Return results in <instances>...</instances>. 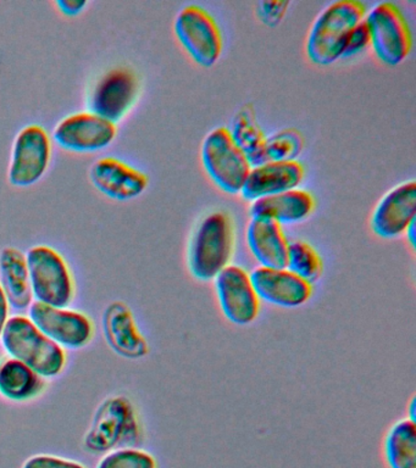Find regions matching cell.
Wrapping results in <instances>:
<instances>
[{
    "mask_svg": "<svg viewBox=\"0 0 416 468\" xmlns=\"http://www.w3.org/2000/svg\"><path fill=\"white\" fill-rule=\"evenodd\" d=\"M0 343L8 356L24 362L43 378L59 376L67 366V350L48 338L25 314L9 318Z\"/></svg>",
    "mask_w": 416,
    "mask_h": 468,
    "instance_id": "cell-1",
    "label": "cell"
},
{
    "mask_svg": "<svg viewBox=\"0 0 416 468\" xmlns=\"http://www.w3.org/2000/svg\"><path fill=\"white\" fill-rule=\"evenodd\" d=\"M367 16V6L357 0H341L325 7L310 29L306 55L314 64H334L343 57L352 29Z\"/></svg>",
    "mask_w": 416,
    "mask_h": 468,
    "instance_id": "cell-2",
    "label": "cell"
},
{
    "mask_svg": "<svg viewBox=\"0 0 416 468\" xmlns=\"http://www.w3.org/2000/svg\"><path fill=\"white\" fill-rule=\"evenodd\" d=\"M233 252V226L225 212L208 215L200 222L189 244L188 269L200 282L217 278L231 261Z\"/></svg>",
    "mask_w": 416,
    "mask_h": 468,
    "instance_id": "cell-3",
    "label": "cell"
},
{
    "mask_svg": "<svg viewBox=\"0 0 416 468\" xmlns=\"http://www.w3.org/2000/svg\"><path fill=\"white\" fill-rule=\"evenodd\" d=\"M35 302L69 307L75 296V281L64 256L49 245L38 244L27 252Z\"/></svg>",
    "mask_w": 416,
    "mask_h": 468,
    "instance_id": "cell-4",
    "label": "cell"
},
{
    "mask_svg": "<svg viewBox=\"0 0 416 468\" xmlns=\"http://www.w3.org/2000/svg\"><path fill=\"white\" fill-rule=\"evenodd\" d=\"M140 438V420L133 405L129 399L112 397L101 402L97 410L85 444L89 450L100 452L116 446L133 448Z\"/></svg>",
    "mask_w": 416,
    "mask_h": 468,
    "instance_id": "cell-5",
    "label": "cell"
},
{
    "mask_svg": "<svg viewBox=\"0 0 416 468\" xmlns=\"http://www.w3.org/2000/svg\"><path fill=\"white\" fill-rule=\"evenodd\" d=\"M202 161L208 176L225 193L240 194L250 175L251 165L237 145L231 131L219 127L204 139Z\"/></svg>",
    "mask_w": 416,
    "mask_h": 468,
    "instance_id": "cell-6",
    "label": "cell"
},
{
    "mask_svg": "<svg viewBox=\"0 0 416 468\" xmlns=\"http://www.w3.org/2000/svg\"><path fill=\"white\" fill-rule=\"evenodd\" d=\"M370 44L376 57L387 65L396 66L411 54L412 36L407 17L400 6L383 2L372 7L365 16Z\"/></svg>",
    "mask_w": 416,
    "mask_h": 468,
    "instance_id": "cell-7",
    "label": "cell"
},
{
    "mask_svg": "<svg viewBox=\"0 0 416 468\" xmlns=\"http://www.w3.org/2000/svg\"><path fill=\"white\" fill-rule=\"evenodd\" d=\"M52 159V139L41 124H27L14 139L8 171L10 185L27 188L45 176Z\"/></svg>",
    "mask_w": 416,
    "mask_h": 468,
    "instance_id": "cell-8",
    "label": "cell"
},
{
    "mask_svg": "<svg viewBox=\"0 0 416 468\" xmlns=\"http://www.w3.org/2000/svg\"><path fill=\"white\" fill-rule=\"evenodd\" d=\"M175 35L192 60L203 68H210L220 58V28L214 17L203 7H184L175 20Z\"/></svg>",
    "mask_w": 416,
    "mask_h": 468,
    "instance_id": "cell-9",
    "label": "cell"
},
{
    "mask_svg": "<svg viewBox=\"0 0 416 468\" xmlns=\"http://www.w3.org/2000/svg\"><path fill=\"white\" fill-rule=\"evenodd\" d=\"M27 316L48 338L63 349H81L92 342V318L81 311L34 302Z\"/></svg>",
    "mask_w": 416,
    "mask_h": 468,
    "instance_id": "cell-10",
    "label": "cell"
},
{
    "mask_svg": "<svg viewBox=\"0 0 416 468\" xmlns=\"http://www.w3.org/2000/svg\"><path fill=\"white\" fill-rule=\"evenodd\" d=\"M116 124L92 112L71 113L58 122L53 139L71 153L101 152L114 142Z\"/></svg>",
    "mask_w": 416,
    "mask_h": 468,
    "instance_id": "cell-11",
    "label": "cell"
},
{
    "mask_svg": "<svg viewBox=\"0 0 416 468\" xmlns=\"http://www.w3.org/2000/svg\"><path fill=\"white\" fill-rule=\"evenodd\" d=\"M214 285L226 320L236 325H248L257 320L261 300L243 267L229 265L215 278Z\"/></svg>",
    "mask_w": 416,
    "mask_h": 468,
    "instance_id": "cell-12",
    "label": "cell"
},
{
    "mask_svg": "<svg viewBox=\"0 0 416 468\" xmlns=\"http://www.w3.org/2000/svg\"><path fill=\"white\" fill-rule=\"evenodd\" d=\"M140 84L129 69H114L105 73L89 98L90 112L112 122H119L129 113L138 97Z\"/></svg>",
    "mask_w": 416,
    "mask_h": 468,
    "instance_id": "cell-13",
    "label": "cell"
},
{
    "mask_svg": "<svg viewBox=\"0 0 416 468\" xmlns=\"http://www.w3.org/2000/svg\"><path fill=\"white\" fill-rule=\"evenodd\" d=\"M90 181L105 197L119 201L136 199L148 186L144 172L115 156L94 161L90 170Z\"/></svg>",
    "mask_w": 416,
    "mask_h": 468,
    "instance_id": "cell-14",
    "label": "cell"
},
{
    "mask_svg": "<svg viewBox=\"0 0 416 468\" xmlns=\"http://www.w3.org/2000/svg\"><path fill=\"white\" fill-rule=\"evenodd\" d=\"M251 284L259 300L270 305L294 309L312 298V284L284 269L259 266L250 273Z\"/></svg>",
    "mask_w": 416,
    "mask_h": 468,
    "instance_id": "cell-15",
    "label": "cell"
},
{
    "mask_svg": "<svg viewBox=\"0 0 416 468\" xmlns=\"http://www.w3.org/2000/svg\"><path fill=\"white\" fill-rule=\"evenodd\" d=\"M416 219V182L394 186L379 200L371 216V229L383 239H394L405 233Z\"/></svg>",
    "mask_w": 416,
    "mask_h": 468,
    "instance_id": "cell-16",
    "label": "cell"
},
{
    "mask_svg": "<svg viewBox=\"0 0 416 468\" xmlns=\"http://www.w3.org/2000/svg\"><path fill=\"white\" fill-rule=\"evenodd\" d=\"M304 167L297 160L266 161L251 168L240 196L254 201L298 188L304 179Z\"/></svg>",
    "mask_w": 416,
    "mask_h": 468,
    "instance_id": "cell-17",
    "label": "cell"
},
{
    "mask_svg": "<svg viewBox=\"0 0 416 468\" xmlns=\"http://www.w3.org/2000/svg\"><path fill=\"white\" fill-rule=\"evenodd\" d=\"M104 335L116 354L127 358H141L148 354V344L141 335L133 313L122 302L112 303L103 316Z\"/></svg>",
    "mask_w": 416,
    "mask_h": 468,
    "instance_id": "cell-18",
    "label": "cell"
},
{
    "mask_svg": "<svg viewBox=\"0 0 416 468\" xmlns=\"http://www.w3.org/2000/svg\"><path fill=\"white\" fill-rule=\"evenodd\" d=\"M248 248L259 265L270 269L286 267L288 240L283 227L268 218H251L248 223Z\"/></svg>",
    "mask_w": 416,
    "mask_h": 468,
    "instance_id": "cell-19",
    "label": "cell"
},
{
    "mask_svg": "<svg viewBox=\"0 0 416 468\" xmlns=\"http://www.w3.org/2000/svg\"><path fill=\"white\" fill-rule=\"evenodd\" d=\"M315 200L306 190L295 188L254 200L250 208L251 218L272 219L279 225H290L309 218Z\"/></svg>",
    "mask_w": 416,
    "mask_h": 468,
    "instance_id": "cell-20",
    "label": "cell"
},
{
    "mask_svg": "<svg viewBox=\"0 0 416 468\" xmlns=\"http://www.w3.org/2000/svg\"><path fill=\"white\" fill-rule=\"evenodd\" d=\"M0 285L14 310L27 311L35 302L27 254L20 249L6 247L0 251Z\"/></svg>",
    "mask_w": 416,
    "mask_h": 468,
    "instance_id": "cell-21",
    "label": "cell"
},
{
    "mask_svg": "<svg viewBox=\"0 0 416 468\" xmlns=\"http://www.w3.org/2000/svg\"><path fill=\"white\" fill-rule=\"evenodd\" d=\"M46 378L24 362L0 357V395L13 402H27L45 393Z\"/></svg>",
    "mask_w": 416,
    "mask_h": 468,
    "instance_id": "cell-22",
    "label": "cell"
},
{
    "mask_svg": "<svg viewBox=\"0 0 416 468\" xmlns=\"http://www.w3.org/2000/svg\"><path fill=\"white\" fill-rule=\"evenodd\" d=\"M385 457L389 468H416L414 420H398L389 428L385 439Z\"/></svg>",
    "mask_w": 416,
    "mask_h": 468,
    "instance_id": "cell-23",
    "label": "cell"
},
{
    "mask_svg": "<svg viewBox=\"0 0 416 468\" xmlns=\"http://www.w3.org/2000/svg\"><path fill=\"white\" fill-rule=\"evenodd\" d=\"M286 269L313 285L320 280L324 263L315 248L304 240H294L288 244Z\"/></svg>",
    "mask_w": 416,
    "mask_h": 468,
    "instance_id": "cell-24",
    "label": "cell"
},
{
    "mask_svg": "<svg viewBox=\"0 0 416 468\" xmlns=\"http://www.w3.org/2000/svg\"><path fill=\"white\" fill-rule=\"evenodd\" d=\"M97 468H156L155 457L136 448L112 450L103 456Z\"/></svg>",
    "mask_w": 416,
    "mask_h": 468,
    "instance_id": "cell-25",
    "label": "cell"
},
{
    "mask_svg": "<svg viewBox=\"0 0 416 468\" xmlns=\"http://www.w3.org/2000/svg\"><path fill=\"white\" fill-rule=\"evenodd\" d=\"M368 46H370V33H368V25L364 18L350 32L342 58L353 57V55L360 53Z\"/></svg>",
    "mask_w": 416,
    "mask_h": 468,
    "instance_id": "cell-26",
    "label": "cell"
},
{
    "mask_svg": "<svg viewBox=\"0 0 416 468\" xmlns=\"http://www.w3.org/2000/svg\"><path fill=\"white\" fill-rule=\"evenodd\" d=\"M23 468H86L75 461L50 455H37L28 459Z\"/></svg>",
    "mask_w": 416,
    "mask_h": 468,
    "instance_id": "cell-27",
    "label": "cell"
},
{
    "mask_svg": "<svg viewBox=\"0 0 416 468\" xmlns=\"http://www.w3.org/2000/svg\"><path fill=\"white\" fill-rule=\"evenodd\" d=\"M56 6L65 16H78L87 6L85 0H57Z\"/></svg>",
    "mask_w": 416,
    "mask_h": 468,
    "instance_id": "cell-28",
    "label": "cell"
},
{
    "mask_svg": "<svg viewBox=\"0 0 416 468\" xmlns=\"http://www.w3.org/2000/svg\"><path fill=\"white\" fill-rule=\"evenodd\" d=\"M10 309L12 307L9 305L8 298H6L5 292L3 291L2 285H0V336H2L5 325L8 324Z\"/></svg>",
    "mask_w": 416,
    "mask_h": 468,
    "instance_id": "cell-29",
    "label": "cell"
},
{
    "mask_svg": "<svg viewBox=\"0 0 416 468\" xmlns=\"http://www.w3.org/2000/svg\"><path fill=\"white\" fill-rule=\"evenodd\" d=\"M415 223L416 219L411 223V225L408 226L407 230H405V234H407V239L409 241V244L411 245L412 249H415Z\"/></svg>",
    "mask_w": 416,
    "mask_h": 468,
    "instance_id": "cell-30",
    "label": "cell"
},
{
    "mask_svg": "<svg viewBox=\"0 0 416 468\" xmlns=\"http://www.w3.org/2000/svg\"><path fill=\"white\" fill-rule=\"evenodd\" d=\"M408 410H409L408 419H409V420H414V422H415V419H416V413H415V410H416L415 398H412V399H411V404H409V405H408Z\"/></svg>",
    "mask_w": 416,
    "mask_h": 468,
    "instance_id": "cell-31",
    "label": "cell"
}]
</instances>
